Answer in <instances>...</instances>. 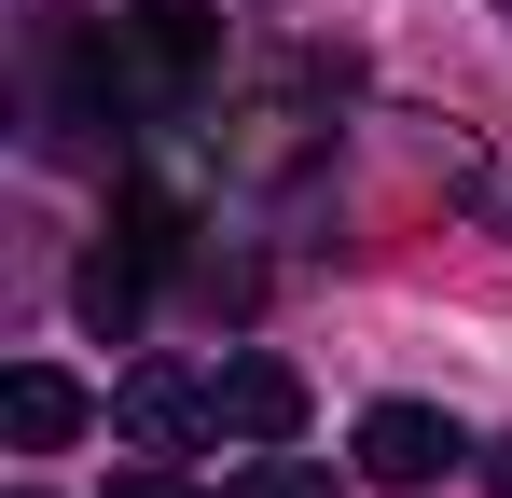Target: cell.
Segmentation results:
<instances>
[{
	"label": "cell",
	"instance_id": "cell-4",
	"mask_svg": "<svg viewBox=\"0 0 512 498\" xmlns=\"http://www.w3.org/2000/svg\"><path fill=\"white\" fill-rule=\"evenodd\" d=\"M0 429H14L28 457H56V443L84 429V388H70L56 360H14V374H0Z\"/></svg>",
	"mask_w": 512,
	"mask_h": 498
},
{
	"label": "cell",
	"instance_id": "cell-7",
	"mask_svg": "<svg viewBox=\"0 0 512 498\" xmlns=\"http://www.w3.org/2000/svg\"><path fill=\"white\" fill-rule=\"evenodd\" d=\"M111 498H208V485H194V471H167V457H153V471H111Z\"/></svg>",
	"mask_w": 512,
	"mask_h": 498
},
{
	"label": "cell",
	"instance_id": "cell-3",
	"mask_svg": "<svg viewBox=\"0 0 512 498\" xmlns=\"http://www.w3.org/2000/svg\"><path fill=\"white\" fill-rule=\"evenodd\" d=\"M208 388H222V429H236V443H291V429H305V374H291V360H222V374H208Z\"/></svg>",
	"mask_w": 512,
	"mask_h": 498
},
{
	"label": "cell",
	"instance_id": "cell-1",
	"mask_svg": "<svg viewBox=\"0 0 512 498\" xmlns=\"http://www.w3.org/2000/svg\"><path fill=\"white\" fill-rule=\"evenodd\" d=\"M111 429H125L139 457H194V443L222 429V388H194L180 360H139V374L111 388Z\"/></svg>",
	"mask_w": 512,
	"mask_h": 498
},
{
	"label": "cell",
	"instance_id": "cell-2",
	"mask_svg": "<svg viewBox=\"0 0 512 498\" xmlns=\"http://www.w3.org/2000/svg\"><path fill=\"white\" fill-rule=\"evenodd\" d=\"M457 457H471V443H457V415H429V402H374V415H360V471H374L388 498L443 485Z\"/></svg>",
	"mask_w": 512,
	"mask_h": 498
},
{
	"label": "cell",
	"instance_id": "cell-8",
	"mask_svg": "<svg viewBox=\"0 0 512 498\" xmlns=\"http://www.w3.org/2000/svg\"><path fill=\"white\" fill-rule=\"evenodd\" d=\"M499 498H512V443H499Z\"/></svg>",
	"mask_w": 512,
	"mask_h": 498
},
{
	"label": "cell",
	"instance_id": "cell-5",
	"mask_svg": "<svg viewBox=\"0 0 512 498\" xmlns=\"http://www.w3.org/2000/svg\"><path fill=\"white\" fill-rule=\"evenodd\" d=\"M139 277H153V249H97L84 277H70V305H84V332H111V346H125V332H139Z\"/></svg>",
	"mask_w": 512,
	"mask_h": 498
},
{
	"label": "cell",
	"instance_id": "cell-9",
	"mask_svg": "<svg viewBox=\"0 0 512 498\" xmlns=\"http://www.w3.org/2000/svg\"><path fill=\"white\" fill-rule=\"evenodd\" d=\"M499 14H512V0H499Z\"/></svg>",
	"mask_w": 512,
	"mask_h": 498
},
{
	"label": "cell",
	"instance_id": "cell-6",
	"mask_svg": "<svg viewBox=\"0 0 512 498\" xmlns=\"http://www.w3.org/2000/svg\"><path fill=\"white\" fill-rule=\"evenodd\" d=\"M236 498H333V471H305V457H263Z\"/></svg>",
	"mask_w": 512,
	"mask_h": 498
}]
</instances>
